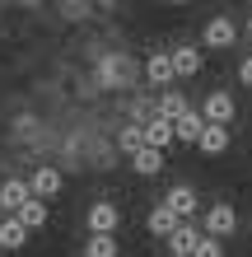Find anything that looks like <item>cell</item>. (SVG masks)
I'll return each mask as SVG.
<instances>
[{"instance_id":"1","label":"cell","mask_w":252,"mask_h":257,"mask_svg":"<svg viewBox=\"0 0 252 257\" xmlns=\"http://www.w3.org/2000/svg\"><path fill=\"white\" fill-rule=\"evenodd\" d=\"M238 33H243V28L233 24L229 14H210L205 28H201V47H205V52H229L233 42H238Z\"/></svg>"},{"instance_id":"2","label":"cell","mask_w":252,"mask_h":257,"mask_svg":"<svg viewBox=\"0 0 252 257\" xmlns=\"http://www.w3.org/2000/svg\"><path fill=\"white\" fill-rule=\"evenodd\" d=\"M84 224H89V234H117V229H122V210H117V201L98 196V201H89Z\"/></svg>"},{"instance_id":"3","label":"cell","mask_w":252,"mask_h":257,"mask_svg":"<svg viewBox=\"0 0 252 257\" xmlns=\"http://www.w3.org/2000/svg\"><path fill=\"white\" fill-rule=\"evenodd\" d=\"M201 229H205V234H215V238H233V234H238V210H233L229 201H215V206H205V220H201Z\"/></svg>"},{"instance_id":"4","label":"cell","mask_w":252,"mask_h":257,"mask_svg":"<svg viewBox=\"0 0 252 257\" xmlns=\"http://www.w3.org/2000/svg\"><path fill=\"white\" fill-rule=\"evenodd\" d=\"M201 117H205V122H224V126H233V117H238V98H233L229 89H210V94H205V103H201Z\"/></svg>"},{"instance_id":"5","label":"cell","mask_w":252,"mask_h":257,"mask_svg":"<svg viewBox=\"0 0 252 257\" xmlns=\"http://www.w3.org/2000/svg\"><path fill=\"white\" fill-rule=\"evenodd\" d=\"M168 56H173V75L177 80H196L201 66H205V52L196 47V42H177V47H168Z\"/></svg>"},{"instance_id":"6","label":"cell","mask_w":252,"mask_h":257,"mask_svg":"<svg viewBox=\"0 0 252 257\" xmlns=\"http://www.w3.org/2000/svg\"><path fill=\"white\" fill-rule=\"evenodd\" d=\"M229 145H233V136H229V126H224V122H205V126H201V136H196V150H201L205 159L229 155Z\"/></svg>"},{"instance_id":"7","label":"cell","mask_w":252,"mask_h":257,"mask_svg":"<svg viewBox=\"0 0 252 257\" xmlns=\"http://www.w3.org/2000/svg\"><path fill=\"white\" fill-rule=\"evenodd\" d=\"M28 187H33V196H42V201H52V196H61L66 178H61V169H56V164H38V169L28 173Z\"/></svg>"},{"instance_id":"8","label":"cell","mask_w":252,"mask_h":257,"mask_svg":"<svg viewBox=\"0 0 252 257\" xmlns=\"http://www.w3.org/2000/svg\"><path fill=\"white\" fill-rule=\"evenodd\" d=\"M164 201H168L182 220H191V215L201 210V196H196V187H191V183H173V187L164 192Z\"/></svg>"},{"instance_id":"9","label":"cell","mask_w":252,"mask_h":257,"mask_svg":"<svg viewBox=\"0 0 252 257\" xmlns=\"http://www.w3.org/2000/svg\"><path fill=\"white\" fill-rule=\"evenodd\" d=\"M145 145H154V150H168V145H177V131H173V117H164V112H154L150 122H145Z\"/></svg>"},{"instance_id":"10","label":"cell","mask_w":252,"mask_h":257,"mask_svg":"<svg viewBox=\"0 0 252 257\" xmlns=\"http://www.w3.org/2000/svg\"><path fill=\"white\" fill-rule=\"evenodd\" d=\"M177 220H182V215H177L168 201H159V206H150V215H145V229H150L154 238H168L177 229Z\"/></svg>"},{"instance_id":"11","label":"cell","mask_w":252,"mask_h":257,"mask_svg":"<svg viewBox=\"0 0 252 257\" xmlns=\"http://www.w3.org/2000/svg\"><path fill=\"white\" fill-rule=\"evenodd\" d=\"M28 196H33V187H28L24 178H0V210H5V215H14Z\"/></svg>"},{"instance_id":"12","label":"cell","mask_w":252,"mask_h":257,"mask_svg":"<svg viewBox=\"0 0 252 257\" xmlns=\"http://www.w3.org/2000/svg\"><path fill=\"white\" fill-rule=\"evenodd\" d=\"M201 126H205V117H201V108H182L173 117V131H177V145H196V136H201Z\"/></svg>"},{"instance_id":"13","label":"cell","mask_w":252,"mask_h":257,"mask_svg":"<svg viewBox=\"0 0 252 257\" xmlns=\"http://www.w3.org/2000/svg\"><path fill=\"white\" fill-rule=\"evenodd\" d=\"M145 80H150L154 89H168L177 75H173V56L168 52H150V61H145Z\"/></svg>"},{"instance_id":"14","label":"cell","mask_w":252,"mask_h":257,"mask_svg":"<svg viewBox=\"0 0 252 257\" xmlns=\"http://www.w3.org/2000/svg\"><path fill=\"white\" fill-rule=\"evenodd\" d=\"M14 215L24 220V229L28 234H38V229H47V220H52V210H47V201H42V196H28V201L14 210Z\"/></svg>"},{"instance_id":"15","label":"cell","mask_w":252,"mask_h":257,"mask_svg":"<svg viewBox=\"0 0 252 257\" xmlns=\"http://www.w3.org/2000/svg\"><path fill=\"white\" fill-rule=\"evenodd\" d=\"M131 169H136V178H159V173H164V150L140 145L136 155H131Z\"/></svg>"},{"instance_id":"16","label":"cell","mask_w":252,"mask_h":257,"mask_svg":"<svg viewBox=\"0 0 252 257\" xmlns=\"http://www.w3.org/2000/svg\"><path fill=\"white\" fill-rule=\"evenodd\" d=\"M126 80H131V61L126 56H108V61L98 66V84L103 89H122Z\"/></svg>"},{"instance_id":"17","label":"cell","mask_w":252,"mask_h":257,"mask_svg":"<svg viewBox=\"0 0 252 257\" xmlns=\"http://www.w3.org/2000/svg\"><path fill=\"white\" fill-rule=\"evenodd\" d=\"M24 243H28L24 220H19V215H5V220H0V252H19Z\"/></svg>"},{"instance_id":"18","label":"cell","mask_w":252,"mask_h":257,"mask_svg":"<svg viewBox=\"0 0 252 257\" xmlns=\"http://www.w3.org/2000/svg\"><path fill=\"white\" fill-rule=\"evenodd\" d=\"M205 229H196V224H191V220H177V229L164 238V243H168V252H191V248H196V238H201Z\"/></svg>"},{"instance_id":"19","label":"cell","mask_w":252,"mask_h":257,"mask_svg":"<svg viewBox=\"0 0 252 257\" xmlns=\"http://www.w3.org/2000/svg\"><path fill=\"white\" fill-rule=\"evenodd\" d=\"M145 145V122H126L122 131H117V150H122V155L131 159V155H136V150Z\"/></svg>"},{"instance_id":"20","label":"cell","mask_w":252,"mask_h":257,"mask_svg":"<svg viewBox=\"0 0 252 257\" xmlns=\"http://www.w3.org/2000/svg\"><path fill=\"white\" fill-rule=\"evenodd\" d=\"M182 108H191V103H187V94H182V89H164V94H159V103H154V112H164V117H177V112H182Z\"/></svg>"},{"instance_id":"21","label":"cell","mask_w":252,"mask_h":257,"mask_svg":"<svg viewBox=\"0 0 252 257\" xmlns=\"http://www.w3.org/2000/svg\"><path fill=\"white\" fill-rule=\"evenodd\" d=\"M122 248H117V238L112 234H89L84 238V257H117Z\"/></svg>"},{"instance_id":"22","label":"cell","mask_w":252,"mask_h":257,"mask_svg":"<svg viewBox=\"0 0 252 257\" xmlns=\"http://www.w3.org/2000/svg\"><path fill=\"white\" fill-rule=\"evenodd\" d=\"M191 257H224V238L201 234V238H196V248H191Z\"/></svg>"},{"instance_id":"23","label":"cell","mask_w":252,"mask_h":257,"mask_svg":"<svg viewBox=\"0 0 252 257\" xmlns=\"http://www.w3.org/2000/svg\"><path fill=\"white\" fill-rule=\"evenodd\" d=\"M238 84H243V89H252V52L238 61Z\"/></svg>"},{"instance_id":"24","label":"cell","mask_w":252,"mask_h":257,"mask_svg":"<svg viewBox=\"0 0 252 257\" xmlns=\"http://www.w3.org/2000/svg\"><path fill=\"white\" fill-rule=\"evenodd\" d=\"M94 5H98V10H117V0H94Z\"/></svg>"},{"instance_id":"25","label":"cell","mask_w":252,"mask_h":257,"mask_svg":"<svg viewBox=\"0 0 252 257\" xmlns=\"http://www.w3.org/2000/svg\"><path fill=\"white\" fill-rule=\"evenodd\" d=\"M243 33H247V38H252V14H247V24H243Z\"/></svg>"},{"instance_id":"26","label":"cell","mask_w":252,"mask_h":257,"mask_svg":"<svg viewBox=\"0 0 252 257\" xmlns=\"http://www.w3.org/2000/svg\"><path fill=\"white\" fill-rule=\"evenodd\" d=\"M66 5H94V0H66Z\"/></svg>"},{"instance_id":"27","label":"cell","mask_w":252,"mask_h":257,"mask_svg":"<svg viewBox=\"0 0 252 257\" xmlns=\"http://www.w3.org/2000/svg\"><path fill=\"white\" fill-rule=\"evenodd\" d=\"M164 5H187V0H164Z\"/></svg>"},{"instance_id":"28","label":"cell","mask_w":252,"mask_h":257,"mask_svg":"<svg viewBox=\"0 0 252 257\" xmlns=\"http://www.w3.org/2000/svg\"><path fill=\"white\" fill-rule=\"evenodd\" d=\"M168 257H191V252H168Z\"/></svg>"},{"instance_id":"29","label":"cell","mask_w":252,"mask_h":257,"mask_svg":"<svg viewBox=\"0 0 252 257\" xmlns=\"http://www.w3.org/2000/svg\"><path fill=\"white\" fill-rule=\"evenodd\" d=\"M24 5H42V0H24Z\"/></svg>"}]
</instances>
